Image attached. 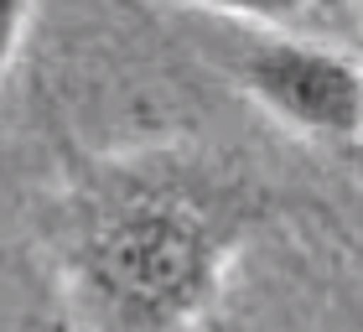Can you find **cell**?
<instances>
[{"label":"cell","instance_id":"3","mask_svg":"<svg viewBox=\"0 0 363 332\" xmlns=\"http://www.w3.org/2000/svg\"><path fill=\"white\" fill-rule=\"evenodd\" d=\"M37 0H0V78H6L16 47H21V31H26V16Z\"/></svg>","mask_w":363,"mask_h":332},{"label":"cell","instance_id":"2","mask_svg":"<svg viewBox=\"0 0 363 332\" xmlns=\"http://www.w3.org/2000/svg\"><path fill=\"white\" fill-rule=\"evenodd\" d=\"M182 6H197V11H218L228 21H255V26H286L296 21L311 0H182Z\"/></svg>","mask_w":363,"mask_h":332},{"label":"cell","instance_id":"1","mask_svg":"<svg viewBox=\"0 0 363 332\" xmlns=\"http://www.w3.org/2000/svg\"><path fill=\"white\" fill-rule=\"evenodd\" d=\"M234 78L255 104H265L275 120H286L301 135L337 140V145L358 140L363 73L337 47H317V42L270 31V37H255L239 47Z\"/></svg>","mask_w":363,"mask_h":332}]
</instances>
